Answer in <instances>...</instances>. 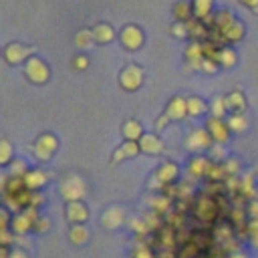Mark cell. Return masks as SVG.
<instances>
[{
    "instance_id": "1",
    "label": "cell",
    "mask_w": 258,
    "mask_h": 258,
    "mask_svg": "<svg viewBox=\"0 0 258 258\" xmlns=\"http://www.w3.org/2000/svg\"><path fill=\"white\" fill-rule=\"evenodd\" d=\"M191 212L202 224H212L220 214V198H214L210 194H200L191 206Z\"/></svg>"
},
{
    "instance_id": "2",
    "label": "cell",
    "mask_w": 258,
    "mask_h": 258,
    "mask_svg": "<svg viewBox=\"0 0 258 258\" xmlns=\"http://www.w3.org/2000/svg\"><path fill=\"white\" fill-rule=\"evenodd\" d=\"M26 77L32 81V83H36V85H42V83H46L48 81V77H50V69H48V64L42 60V58H38V56H30L28 60H26Z\"/></svg>"
},
{
    "instance_id": "3",
    "label": "cell",
    "mask_w": 258,
    "mask_h": 258,
    "mask_svg": "<svg viewBox=\"0 0 258 258\" xmlns=\"http://www.w3.org/2000/svg\"><path fill=\"white\" fill-rule=\"evenodd\" d=\"M36 218H38V212L34 208H26V210L14 214L12 216V222H10L12 234H26L28 230H32Z\"/></svg>"
},
{
    "instance_id": "4",
    "label": "cell",
    "mask_w": 258,
    "mask_h": 258,
    "mask_svg": "<svg viewBox=\"0 0 258 258\" xmlns=\"http://www.w3.org/2000/svg\"><path fill=\"white\" fill-rule=\"evenodd\" d=\"M56 147H58L56 137H54L52 133H42V135L34 141L32 151H34V155H36L40 161H46V159L52 157V153L56 151Z\"/></svg>"
},
{
    "instance_id": "5",
    "label": "cell",
    "mask_w": 258,
    "mask_h": 258,
    "mask_svg": "<svg viewBox=\"0 0 258 258\" xmlns=\"http://www.w3.org/2000/svg\"><path fill=\"white\" fill-rule=\"evenodd\" d=\"M143 83V71L141 67L137 64H127L121 73H119V85L125 89V91H135L139 89Z\"/></svg>"
},
{
    "instance_id": "6",
    "label": "cell",
    "mask_w": 258,
    "mask_h": 258,
    "mask_svg": "<svg viewBox=\"0 0 258 258\" xmlns=\"http://www.w3.org/2000/svg\"><path fill=\"white\" fill-rule=\"evenodd\" d=\"M62 198L69 202H81V198L85 196V181L79 175H69L64 177L62 185H60Z\"/></svg>"
},
{
    "instance_id": "7",
    "label": "cell",
    "mask_w": 258,
    "mask_h": 258,
    "mask_svg": "<svg viewBox=\"0 0 258 258\" xmlns=\"http://www.w3.org/2000/svg\"><path fill=\"white\" fill-rule=\"evenodd\" d=\"M206 131L210 133L212 141H216L218 145L226 143V141H228V137H230L228 123H226V121H222V119H218V117H210V119L206 121Z\"/></svg>"
},
{
    "instance_id": "8",
    "label": "cell",
    "mask_w": 258,
    "mask_h": 258,
    "mask_svg": "<svg viewBox=\"0 0 258 258\" xmlns=\"http://www.w3.org/2000/svg\"><path fill=\"white\" fill-rule=\"evenodd\" d=\"M185 147L189 151H204L212 147V137L206 129H194L187 137H185Z\"/></svg>"
},
{
    "instance_id": "9",
    "label": "cell",
    "mask_w": 258,
    "mask_h": 258,
    "mask_svg": "<svg viewBox=\"0 0 258 258\" xmlns=\"http://www.w3.org/2000/svg\"><path fill=\"white\" fill-rule=\"evenodd\" d=\"M32 50L30 46H24L20 42H10L6 48H4V58L10 62V64H18L22 60H28L32 56Z\"/></svg>"
},
{
    "instance_id": "10",
    "label": "cell",
    "mask_w": 258,
    "mask_h": 258,
    "mask_svg": "<svg viewBox=\"0 0 258 258\" xmlns=\"http://www.w3.org/2000/svg\"><path fill=\"white\" fill-rule=\"evenodd\" d=\"M119 38H121V42H123L125 48L135 50V48H139L141 42H143V32H141L139 26H135V24H127V26L121 30Z\"/></svg>"
},
{
    "instance_id": "11",
    "label": "cell",
    "mask_w": 258,
    "mask_h": 258,
    "mask_svg": "<svg viewBox=\"0 0 258 258\" xmlns=\"http://www.w3.org/2000/svg\"><path fill=\"white\" fill-rule=\"evenodd\" d=\"M163 115H165L169 121H179V119H183V117L187 115V103H185V99L173 97V99L167 103Z\"/></svg>"
},
{
    "instance_id": "12",
    "label": "cell",
    "mask_w": 258,
    "mask_h": 258,
    "mask_svg": "<svg viewBox=\"0 0 258 258\" xmlns=\"http://www.w3.org/2000/svg\"><path fill=\"white\" fill-rule=\"evenodd\" d=\"M177 173H179V167H177L173 161H165V163H161V165L157 167V171H155L153 177H155L161 185H169V183L175 181Z\"/></svg>"
},
{
    "instance_id": "13",
    "label": "cell",
    "mask_w": 258,
    "mask_h": 258,
    "mask_svg": "<svg viewBox=\"0 0 258 258\" xmlns=\"http://www.w3.org/2000/svg\"><path fill=\"white\" fill-rule=\"evenodd\" d=\"M137 143H139V149H141V151L151 153V155L163 151V143H161V139H159L157 135H153V133H143L141 139H139Z\"/></svg>"
},
{
    "instance_id": "14",
    "label": "cell",
    "mask_w": 258,
    "mask_h": 258,
    "mask_svg": "<svg viewBox=\"0 0 258 258\" xmlns=\"http://www.w3.org/2000/svg\"><path fill=\"white\" fill-rule=\"evenodd\" d=\"M67 218L73 224H85V220L89 218L87 206L83 202H69V206H67Z\"/></svg>"
},
{
    "instance_id": "15",
    "label": "cell",
    "mask_w": 258,
    "mask_h": 258,
    "mask_svg": "<svg viewBox=\"0 0 258 258\" xmlns=\"http://www.w3.org/2000/svg\"><path fill=\"white\" fill-rule=\"evenodd\" d=\"M226 107L230 111V115H244L246 109V99L240 91H232L230 95H226Z\"/></svg>"
},
{
    "instance_id": "16",
    "label": "cell",
    "mask_w": 258,
    "mask_h": 258,
    "mask_svg": "<svg viewBox=\"0 0 258 258\" xmlns=\"http://www.w3.org/2000/svg\"><path fill=\"white\" fill-rule=\"evenodd\" d=\"M46 179H48V175L42 169H28L24 173V183L30 191H36L38 187H42L46 183Z\"/></svg>"
},
{
    "instance_id": "17",
    "label": "cell",
    "mask_w": 258,
    "mask_h": 258,
    "mask_svg": "<svg viewBox=\"0 0 258 258\" xmlns=\"http://www.w3.org/2000/svg\"><path fill=\"white\" fill-rule=\"evenodd\" d=\"M141 149H139V143L137 141H125L115 153H113V157H111V163H119V161H123L125 157H133V155H137Z\"/></svg>"
},
{
    "instance_id": "18",
    "label": "cell",
    "mask_w": 258,
    "mask_h": 258,
    "mask_svg": "<svg viewBox=\"0 0 258 258\" xmlns=\"http://www.w3.org/2000/svg\"><path fill=\"white\" fill-rule=\"evenodd\" d=\"M210 165H212V159H210V157H202V155H196V157H191V159H189V165H187V169H189V173H191V175H196V177H202V175H206V173H208Z\"/></svg>"
},
{
    "instance_id": "19",
    "label": "cell",
    "mask_w": 258,
    "mask_h": 258,
    "mask_svg": "<svg viewBox=\"0 0 258 258\" xmlns=\"http://www.w3.org/2000/svg\"><path fill=\"white\" fill-rule=\"evenodd\" d=\"M123 218H125V214H123V210L119 208V206H115V208H109L105 214H103V226L105 228H119L121 224H123Z\"/></svg>"
},
{
    "instance_id": "20",
    "label": "cell",
    "mask_w": 258,
    "mask_h": 258,
    "mask_svg": "<svg viewBox=\"0 0 258 258\" xmlns=\"http://www.w3.org/2000/svg\"><path fill=\"white\" fill-rule=\"evenodd\" d=\"M185 60H187L194 69H202V62H204L202 42H191V44L185 48Z\"/></svg>"
},
{
    "instance_id": "21",
    "label": "cell",
    "mask_w": 258,
    "mask_h": 258,
    "mask_svg": "<svg viewBox=\"0 0 258 258\" xmlns=\"http://www.w3.org/2000/svg\"><path fill=\"white\" fill-rule=\"evenodd\" d=\"M121 133H123L125 141H139V139H141V135H143V129H141L139 121L129 119V121H125V123H123Z\"/></svg>"
},
{
    "instance_id": "22",
    "label": "cell",
    "mask_w": 258,
    "mask_h": 258,
    "mask_svg": "<svg viewBox=\"0 0 258 258\" xmlns=\"http://www.w3.org/2000/svg\"><path fill=\"white\" fill-rule=\"evenodd\" d=\"M173 16L177 22H187L194 18V10H191V2L187 0H177L173 4Z\"/></svg>"
},
{
    "instance_id": "23",
    "label": "cell",
    "mask_w": 258,
    "mask_h": 258,
    "mask_svg": "<svg viewBox=\"0 0 258 258\" xmlns=\"http://www.w3.org/2000/svg\"><path fill=\"white\" fill-rule=\"evenodd\" d=\"M191 10H194V18L208 22L212 16V0H191Z\"/></svg>"
},
{
    "instance_id": "24",
    "label": "cell",
    "mask_w": 258,
    "mask_h": 258,
    "mask_svg": "<svg viewBox=\"0 0 258 258\" xmlns=\"http://www.w3.org/2000/svg\"><path fill=\"white\" fill-rule=\"evenodd\" d=\"M113 36H115V32H113V26L111 24H107V22H99V24H95V28H93V38H95V42H111L113 40Z\"/></svg>"
},
{
    "instance_id": "25",
    "label": "cell",
    "mask_w": 258,
    "mask_h": 258,
    "mask_svg": "<svg viewBox=\"0 0 258 258\" xmlns=\"http://www.w3.org/2000/svg\"><path fill=\"white\" fill-rule=\"evenodd\" d=\"M244 36V24L240 22V20H234L224 32H222V38H224V42L228 40V42H236V40H240Z\"/></svg>"
},
{
    "instance_id": "26",
    "label": "cell",
    "mask_w": 258,
    "mask_h": 258,
    "mask_svg": "<svg viewBox=\"0 0 258 258\" xmlns=\"http://www.w3.org/2000/svg\"><path fill=\"white\" fill-rule=\"evenodd\" d=\"M226 123H228V129L234 133H242L248 129V119L244 115H230Z\"/></svg>"
},
{
    "instance_id": "27",
    "label": "cell",
    "mask_w": 258,
    "mask_h": 258,
    "mask_svg": "<svg viewBox=\"0 0 258 258\" xmlns=\"http://www.w3.org/2000/svg\"><path fill=\"white\" fill-rule=\"evenodd\" d=\"M185 103H187V115H191V117H198L206 111V103L200 97H187Z\"/></svg>"
},
{
    "instance_id": "28",
    "label": "cell",
    "mask_w": 258,
    "mask_h": 258,
    "mask_svg": "<svg viewBox=\"0 0 258 258\" xmlns=\"http://www.w3.org/2000/svg\"><path fill=\"white\" fill-rule=\"evenodd\" d=\"M75 42H77L79 48H89V46L95 42V38H93V30H87V28L79 30L77 36H75Z\"/></svg>"
},
{
    "instance_id": "29",
    "label": "cell",
    "mask_w": 258,
    "mask_h": 258,
    "mask_svg": "<svg viewBox=\"0 0 258 258\" xmlns=\"http://www.w3.org/2000/svg\"><path fill=\"white\" fill-rule=\"evenodd\" d=\"M71 242H75V244H83V242H87V238H89V232H87V228L83 226V224H75L73 228H71Z\"/></svg>"
},
{
    "instance_id": "30",
    "label": "cell",
    "mask_w": 258,
    "mask_h": 258,
    "mask_svg": "<svg viewBox=\"0 0 258 258\" xmlns=\"http://www.w3.org/2000/svg\"><path fill=\"white\" fill-rule=\"evenodd\" d=\"M226 111H228V107H226V97H216V99L212 101V117L222 119V117L226 115Z\"/></svg>"
},
{
    "instance_id": "31",
    "label": "cell",
    "mask_w": 258,
    "mask_h": 258,
    "mask_svg": "<svg viewBox=\"0 0 258 258\" xmlns=\"http://www.w3.org/2000/svg\"><path fill=\"white\" fill-rule=\"evenodd\" d=\"M246 234H248L252 246L258 248V218H250V220L246 222Z\"/></svg>"
},
{
    "instance_id": "32",
    "label": "cell",
    "mask_w": 258,
    "mask_h": 258,
    "mask_svg": "<svg viewBox=\"0 0 258 258\" xmlns=\"http://www.w3.org/2000/svg\"><path fill=\"white\" fill-rule=\"evenodd\" d=\"M218 62H220L222 67H232V64L236 62V52H234L232 48H228V46H222Z\"/></svg>"
},
{
    "instance_id": "33",
    "label": "cell",
    "mask_w": 258,
    "mask_h": 258,
    "mask_svg": "<svg viewBox=\"0 0 258 258\" xmlns=\"http://www.w3.org/2000/svg\"><path fill=\"white\" fill-rule=\"evenodd\" d=\"M12 159V145L6 139H0V165L10 163Z\"/></svg>"
},
{
    "instance_id": "34",
    "label": "cell",
    "mask_w": 258,
    "mask_h": 258,
    "mask_svg": "<svg viewBox=\"0 0 258 258\" xmlns=\"http://www.w3.org/2000/svg\"><path fill=\"white\" fill-rule=\"evenodd\" d=\"M71 62H73V69H75V71H85V69L89 67V56H87L85 52H77Z\"/></svg>"
},
{
    "instance_id": "35",
    "label": "cell",
    "mask_w": 258,
    "mask_h": 258,
    "mask_svg": "<svg viewBox=\"0 0 258 258\" xmlns=\"http://www.w3.org/2000/svg\"><path fill=\"white\" fill-rule=\"evenodd\" d=\"M171 34L177 36V38L189 36V34H187V26H185V22H173V24H171Z\"/></svg>"
},
{
    "instance_id": "36",
    "label": "cell",
    "mask_w": 258,
    "mask_h": 258,
    "mask_svg": "<svg viewBox=\"0 0 258 258\" xmlns=\"http://www.w3.org/2000/svg\"><path fill=\"white\" fill-rule=\"evenodd\" d=\"M50 228V222L46 220V218H42V216H38L36 220H34V226H32V230L34 232H38V234H42V232H46Z\"/></svg>"
},
{
    "instance_id": "37",
    "label": "cell",
    "mask_w": 258,
    "mask_h": 258,
    "mask_svg": "<svg viewBox=\"0 0 258 258\" xmlns=\"http://www.w3.org/2000/svg\"><path fill=\"white\" fill-rule=\"evenodd\" d=\"M133 258H155V254L151 252V248L149 246H137L135 248V252H133Z\"/></svg>"
},
{
    "instance_id": "38",
    "label": "cell",
    "mask_w": 258,
    "mask_h": 258,
    "mask_svg": "<svg viewBox=\"0 0 258 258\" xmlns=\"http://www.w3.org/2000/svg\"><path fill=\"white\" fill-rule=\"evenodd\" d=\"M10 222H12V216L4 208H0V232L10 230Z\"/></svg>"
},
{
    "instance_id": "39",
    "label": "cell",
    "mask_w": 258,
    "mask_h": 258,
    "mask_svg": "<svg viewBox=\"0 0 258 258\" xmlns=\"http://www.w3.org/2000/svg\"><path fill=\"white\" fill-rule=\"evenodd\" d=\"M202 71H206V73H216V71H218V62H216V60H210V58H204Z\"/></svg>"
},
{
    "instance_id": "40",
    "label": "cell",
    "mask_w": 258,
    "mask_h": 258,
    "mask_svg": "<svg viewBox=\"0 0 258 258\" xmlns=\"http://www.w3.org/2000/svg\"><path fill=\"white\" fill-rule=\"evenodd\" d=\"M12 240V230H6V232H0V244L2 246H8Z\"/></svg>"
},
{
    "instance_id": "41",
    "label": "cell",
    "mask_w": 258,
    "mask_h": 258,
    "mask_svg": "<svg viewBox=\"0 0 258 258\" xmlns=\"http://www.w3.org/2000/svg\"><path fill=\"white\" fill-rule=\"evenodd\" d=\"M248 214H250L252 218H258V202H252V204L248 206Z\"/></svg>"
},
{
    "instance_id": "42",
    "label": "cell",
    "mask_w": 258,
    "mask_h": 258,
    "mask_svg": "<svg viewBox=\"0 0 258 258\" xmlns=\"http://www.w3.org/2000/svg\"><path fill=\"white\" fill-rule=\"evenodd\" d=\"M167 121H169V119H167L165 115H161V117H159V119L155 121V129H163V127L167 125Z\"/></svg>"
},
{
    "instance_id": "43",
    "label": "cell",
    "mask_w": 258,
    "mask_h": 258,
    "mask_svg": "<svg viewBox=\"0 0 258 258\" xmlns=\"http://www.w3.org/2000/svg\"><path fill=\"white\" fill-rule=\"evenodd\" d=\"M242 4H246V6H250V8H254V10H258V0H240Z\"/></svg>"
},
{
    "instance_id": "44",
    "label": "cell",
    "mask_w": 258,
    "mask_h": 258,
    "mask_svg": "<svg viewBox=\"0 0 258 258\" xmlns=\"http://www.w3.org/2000/svg\"><path fill=\"white\" fill-rule=\"evenodd\" d=\"M0 258H10V252H8V246H2V244H0Z\"/></svg>"
},
{
    "instance_id": "45",
    "label": "cell",
    "mask_w": 258,
    "mask_h": 258,
    "mask_svg": "<svg viewBox=\"0 0 258 258\" xmlns=\"http://www.w3.org/2000/svg\"><path fill=\"white\" fill-rule=\"evenodd\" d=\"M10 258H26V254H24L22 250H16V252L10 254Z\"/></svg>"
},
{
    "instance_id": "46",
    "label": "cell",
    "mask_w": 258,
    "mask_h": 258,
    "mask_svg": "<svg viewBox=\"0 0 258 258\" xmlns=\"http://www.w3.org/2000/svg\"><path fill=\"white\" fill-rule=\"evenodd\" d=\"M230 258H246V256H244V254H232Z\"/></svg>"
}]
</instances>
